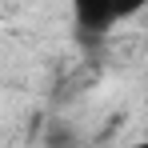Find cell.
<instances>
[{"instance_id": "obj_2", "label": "cell", "mask_w": 148, "mask_h": 148, "mask_svg": "<svg viewBox=\"0 0 148 148\" xmlns=\"http://www.w3.org/2000/svg\"><path fill=\"white\" fill-rule=\"evenodd\" d=\"M132 148H148V136H144V140H136V144H132Z\"/></svg>"}, {"instance_id": "obj_1", "label": "cell", "mask_w": 148, "mask_h": 148, "mask_svg": "<svg viewBox=\"0 0 148 148\" xmlns=\"http://www.w3.org/2000/svg\"><path fill=\"white\" fill-rule=\"evenodd\" d=\"M128 12H132V8H124V4H104V0H80L72 8L80 32H108V28L116 24V20H124Z\"/></svg>"}]
</instances>
